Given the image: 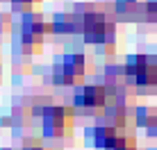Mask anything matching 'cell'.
<instances>
[{
  "instance_id": "cell-1",
  "label": "cell",
  "mask_w": 157,
  "mask_h": 150,
  "mask_svg": "<svg viewBox=\"0 0 157 150\" xmlns=\"http://www.w3.org/2000/svg\"><path fill=\"white\" fill-rule=\"evenodd\" d=\"M82 34L86 41L98 43L105 50L116 46V23L102 9H84L82 12Z\"/></svg>"
},
{
  "instance_id": "cell-2",
  "label": "cell",
  "mask_w": 157,
  "mask_h": 150,
  "mask_svg": "<svg viewBox=\"0 0 157 150\" xmlns=\"http://www.w3.org/2000/svg\"><path fill=\"white\" fill-rule=\"evenodd\" d=\"M91 71L89 57L82 52H68L62 55L52 66V75H55L57 84H80Z\"/></svg>"
},
{
  "instance_id": "cell-3",
  "label": "cell",
  "mask_w": 157,
  "mask_h": 150,
  "mask_svg": "<svg viewBox=\"0 0 157 150\" xmlns=\"http://www.w3.org/2000/svg\"><path fill=\"white\" fill-rule=\"evenodd\" d=\"M123 73H125V82L130 87H137V89L155 87L157 84V57H150V55L128 57Z\"/></svg>"
},
{
  "instance_id": "cell-4",
  "label": "cell",
  "mask_w": 157,
  "mask_h": 150,
  "mask_svg": "<svg viewBox=\"0 0 157 150\" xmlns=\"http://www.w3.org/2000/svg\"><path fill=\"white\" fill-rule=\"evenodd\" d=\"M52 18L43 16L39 12L28 14V18L23 21V30H21V41H23V48L30 52L39 50V46L43 43L48 34H52Z\"/></svg>"
},
{
  "instance_id": "cell-5",
  "label": "cell",
  "mask_w": 157,
  "mask_h": 150,
  "mask_svg": "<svg viewBox=\"0 0 157 150\" xmlns=\"http://www.w3.org/2000/svg\"><path fill=\"white\" fill-rule=\"evenodd\" d=\"M41 118H43V127L50 137H66L73 130L75 111L73 107L66 105H46L41 111Z\"/></svg>"
},
{
  "instance_id": "cell-6",
  "label": "cell",
  "mask_w": 157,
  "mask_h": 150,
  "mask_svg": "<svg viewBox=\"0 0 157 150\" xmlns=\"http://www.w3.org/2000/svg\"><path fill=\"white\" fill-rule=\"evenodd\" d=\"M96 146H100L102 150H137V139H134L125 127H116V125H98L96 127Z\"/></svg>"
},
{
  "instance_id": "cell-7",
  "label": "cell",
  "mask_w": 157,
  "mask_h": 150,
  "mask_svg": "<svg viewBox=\"0 0 157 150\" xmlns=\"http://www.w3.org/2000/svg\"><path fill=\"white\" fill-rule=\"evenodd\" d=\"M73 105L80 111H102L109 105V89L105 84H86L75 93Z\"/></svg>"
},
{
  "instance_id": "cell-8",
  "label": "cell",
  "mask_w": 157,
  "mask_h": 150,
  "mask_svg": "<svg viewBox=\"0 0 157 150\" xmlns=\"http://www.w3.org/2000/svg\"><path fill=\"white\" fill-rule=\"evenodd\" d=\"M52 18V30L57 34H75L82 32V12H64V14H55Z\"/></svg>"
},
{
  "instance_id": "cell-9",
  "label": "cell",
  "mask_w": 157,
  "mask_h": 150,
  "mask_svg": "<svg viewBox=\"0 0 157 150\" xmlns=\"http://www.w3.org/2000/svg\"><path fill=\"white\" fill-rule=\"evenodd\" d=\"M137 123L141 127H146L150 134H157V109H139Z\"/></svg>"
},
{
  "instance_id": "cell-10",
  "label": "cell",
  "mask_w": 157,
  "mask_h": 150,
  "mask_svg": "<svg viewBox=\"0 0 157 150\" xmlns=\"http://www.w3.org/2000/svg\"><path fill=\"white\" fill-rule=\"evenodd\" d=\"M12 5L18 12H25V14H32V12H36L39 9V5H41V0H12Z\"/></svg>"
},
{
  "instance_id": "cell-11",
  "label": "cell",
  "mask_w": 157,
  "mask_h": 150,
  "mask_svg": "<svg viewBox=\"0 0 157 150\" xmlns=\"http://www.w3.org/2000/svg\"><path fill=\"white\" fill-rule=\"evenodd\" d=\"M23 150H48V148L43 146L41 139H28V141L23 143Z\"/></svg>"
},
{
  "instance_id": "cell-12",
  "label": "cell",
  "mask_w": 157,
  "mask_h": 150,
  "mask_svg": "<svg viewBox=\"0 0 157 150\" xmlns=\"http://www.w3.org/2000/svg\"><path fill=\"white\" fill-rule=\"evenodd\" d=\"M146 12H148V16L157 18V0H146Z\"/></svg>"
},
{
  "instance_id": "cell-13",
  "label": "cell",
  "mask_w": 157,
  "mask_h": 150,
  "mask_svg": "<svg viewBox=\"0 0 157 150\" xmlns=\"http://www.w3.org/2000/svg\"><path fill=\"white\" fill-rule=\"evenodd\" d=\"M137 0H116V9H134Z\"/></svg>"
},
{
  "instance_id": "cell-14",
  "label": "cell",
  "mask_w": 157,
  "mask_h": 150,
  "mask_svg": "<svg viewBox=\"0 0 157 150\" xmlns=\"http://www.w3.org/2000/svg\"><path fill=\"white\" fill-rule=\"evenodd\" d=\"M0 73H2V62H0Z\"/></svg>"
},
{
  "instance_id": "cell-15",
  "label": "cell",
  "mask_w": 157,
  "mask_h": 150,
  "mask_svg": "<svg viewBox=\"0 0 157 150\" xmlns=\"http://www.w3.org/2000/svg\"><path fill=\"white\" fill-rule=\"evenodd\" d=\"M155 57H157V55H155Z\"/></svg>"
}]
</instances>
